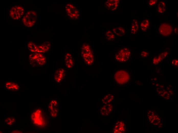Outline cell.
I'll list each match as a JSON object with an SVG mask.
<instances>
[{
    "instance_id": "11",
    "label": "cell",
    "mask_w": 178,
    "mask_h": 133,
    "mask_svg": "<svg viewBox=\"0 0 178 133\" xmlns=\"http://www.w3.org/2000/svg\"><path fill=\"white\" fill-rule=\"evenodd\" d=\"M5 88L7 91H16L19 89V86L16 83L8 81L5 84Z\"/></svg>"
},
{
    "instance_id": "10",
    "label": "cell",
    "mask_w": 178,
    "mask_h": 133,
    "mask_svg": "<svg viewBox=\"0 0 178 133\" xmlns=\"http://www.w3.org/2000/svg\"><path fill=\"white\" fill-rule=\"evenodd\" d=\"M66 71L65 69L60 68L57 70L54 73V79L57 83L61 82L65 77Z\"/></svg>"
},
{
    "instance_id": "1",
    "label": "cell",
    "mask_w": 178,
    "mask_h": 133,
    "mask_svg": "<svg viewBox=\"0 0 178 133\" xmlns=\"http://www.w3.org/2000/svg\"><path fill=\"white\" fill-rule=\"evenodd\" d=\"M30 121L31 126L37 130L46 128L49 123L47 115L42 109L35 107L30 114Z\"/></svg>"
},
{
    "instance_id": "15",
    "label": "cell",
    "mask_w": 178,
    "mask_h": 133,
    "mask_svg": "<svg viewBox=\"0 0 178 133\" xmlns=\"http://www.w3.org/2000/svg\"><path fill=\"white\" fill-rule=\"evenodd\" d=\"M112 30L115 35L117 36L123 37L126 34L125 29L121 27H117L113 28Z\"/></svg>"
},
{
    "instance_id": "12",
    "label": "cell",
    "mask_w": 178,
    "mask_h": 133,
    "mask_svg": "<svg viewBox=\"0 0 178 133\" xmlns=\"http://www.w3.org/2000/svg\"><path fill=\"white\" fill-rule=\"evenodd\" d=\"M113 109L112 105L110 104H105L100 109V113L103 116H107L112 111Z\"/></svg>"
},
{
    "instance_id": "20",
    "label": "cell",
    "mask_w": 178,
    "mask_h": 133,
    "mask_svg": "<svg viewBox=\"0 0 178 133\" xmlns=\"http://www.w3.org/2000/svg\"><path fill=\"white\" fill-rule=\"evenodd\" d=\"M105 36L106 40L109 41H113L115 38V35L114 33L109 30L107 31Z\"/></svg>"
},
{
    "instance_id": "2",
    "label": "cell",
    "mask_w": 178,
    "mask_h": 133,
    "mask_svg": "<svg viewBox=\"0 0 178 133\" xmlns=\"http://www.w3.org/2000/svg\"><path fill=\"white\" fill-rule=\"evenodd\" d=\"M81 54L85 62L88 65H91L93 63L94 58L92 50L90 46L84 43L81 48Z\"/></svg>"
},
{
    "instance_id": "9",
    "label": "cell",
    "mask_w": 178,
    "mask_h": 133,
    "mask_svg": "<svg viewBox=\"0 0 178 133\" xmlns=\"http://www.w3.org/2000/svg\"><path fill=\"white\" fill-rule=\"evenodd\" d=\"M57 102L54 100H52L48 105V110L51 116L53 117H55L57 115Z\"/></svg>"
},
{
    "instance_id": "22",
    "label": "cell",
    "mask_w": 178,
    "mask_h": 133,
    "mask_svg": "<svg viewBox=\"0 0 178 133\" xmlns=\"http://www.w3.org/2000/svg\"><path fill=\"white\" fill-rule=\"evenodd\" d=\"M157 0H150L149 2V5L150 6H153L155 5Z\"/></svg>"
},
{
    "instance_id": "21",
    "label": "cell",
    "mask_w": 178,
    "mask_h": 133,
    "mask_svg": "<svg viewBox=\"0 0 178 133\" xmlns=\"http://www.w3.org/2000/svg\"><path fill=\"white\" fill-rule=\"evenodd\" d=\"M166 9V7L162 5L159 3L158 8V13H163L165 11Z\"/></svg>"
},
{
    "instance_id": "6",
    "label": "cell",
    "mask_w": 178,
    "mask_h": 133,
    "mask_svg": "<svg viewBox=\"0 0 178 133\" xmlns=\"http://www.w3.org/2000/svg\"><path fill=\"white\" fill-rule=\"evenodd\" d=\"M65 10L67 15L71 19H77L80 16V12L74 5L68 4L65 6Z\"/></svg>"
},
{
    "instance_id": "18",
    "label": "cell",
    "mask_w": 178,
    "mask_h": 133,
    "mask_svg": "<svg viewBox=\"0 0 178 133\" xmlns=\"http://www.w3.org/2000/svg\"><path fill=\"white\" fill-rule=\"evenodd\" d=\"M15 116L13 115L8 116L5 118L4 122L8 126H12L16 122Z\"/></svg>"
},
{
    "instance_id": "14",
    "label": "cell",
    "mask_w": 178,
    "mask_h": 133,
    "mask_svg": "<svg viewBox=\"0 0 178 133\" xmlns=\"http://www.w3.org/2000/svg\"><path fill=\"white\" fill-rule=\"evenodd\" d=\"M125 125L123 121H119L117 122L114 127L113 133H121L125 130Z\"/></svg>"
},
{
    "instance_id": "8",
    "label": "cell",
    "mask_w": 178,
    "mask_h": 133,
    "mask_svg": "<svg viewBox=\"0 0 178 133\" xmlns=\"http://www.w3.org/2000/svg\"><path fill=\"white\" fill-rule=\"evenodd\" d=\"M172 29L171 26L168 24H163L159 27L160 34L164 36H167L171 34Z\"/></svg>"
},
{
    "instance_id": "16",
    "label": "cell",
    "mask_w": 178,
    "mask_h": 133,
    "mask_svg": "<svg viewBox=\"0 0 178 133\" xmlns=\"http://www.w3.org/2000/svg\"><path fill=\"white\" fill-rule=\"evenodd\" d=\"M139 29V22L136 19L132 20L130 28L131 33L132 35L135 34Z\"/></svg>"
},
{
    "instance_id": "4",
    "label": "cell",
    "mask_w": 178,
    "mask_h": 133,
    "mask_svg": "<svg viewBox=\"0 0 178 133\" xmlns=\"http://www.w3.org/2000/svg\"><path fill=\"white\" fill-rule=\"evenodd\" d=\"M131 53L130 50L128 47H125L119 49L115 53V59L119 62H126L130 58Z\"/></svg>"
},
{
    "instance_id": "17",
    "label": "cell",
    "mask_w": 178,
    "mask_h": 133,
    "mask_svg": "<svg viewBox=\"0 0 178 133\" xmlns=\"http://www.w3.org/2000/svg\"><path fill=\"white\" fill-rule=\"evenodd\" d=\"M150 25V23L149 20L145 19L142 21L140 23V27L142 31L145 32L148 29Z\"/></svg>"
},
{
    "instance_id": "24",
    "label": "cell",
    "mask_w": 178,
    "mask_h": 133,
    "mask_svg": "<svg viewBox=\"0 0 178 133\" xmlns=\"http://www.w3.org/2000/svg\"><path fill=\"white\" fill-rule=\"evenodd\" d=\"M22 132L21 131H19L18 130H14L12 131L11 132L12 133H21Z\"/></svg>"
},
{
    "instance_id": "3",
    "label": "cell",
    "mask_w": 178,
    "mask_h": 133,
    "mask_svg": "<svg viewBox=\"0 0 178 133\" xmlns=\"http://www.w3.org/2000/svg\"><path fill=\"white\" fill-rule=\"evenodd\" d=\"M28 57L30 64L34 66H42L46 62L45 57L41 53H35L30 54Z\"/></svg>"
},
{
    "instance_id": "7",
    "label": "cell",
    "mask_w": 178,
    "mask_h": 133,
    "mask_svg": "<svg viewBox=\"0 0 178 133\" xmlns=\"http://www.w3.org/2000/svg\"><path fill=\"white\" fill-rule=\"evenodd\" d=\"M120 3L119 0H108L104 3L105 8L111 12H114L117 9Z\"/></svg>"
},
{
    "instance_id": "23",
    "label": "cell",
    "mask_w": 178,
    "mask_h": 133,
    "mask_svg": "<svg viewBox=\"0 0 178 133\" xmlns=\"http://www.w3.org/2000/svg\"><path fill=\"white\" fill-rule=\"evenodd\" d=\"M141 55L143 57H146L148 55V52L146 51H143L141 53Z\"/></svg>"
},
{
    "instance_id": "19",
    "label": "cell",
    "mask_w": 178,
    "mask_h": 133,
    "mask_svg": "<svg viewBox=\"0 0 178 133\" xmlns=\"http://www.w3.org/2000/svg\"><path fill=\"white\" fill-rule=\"evenodd\" d=\"M114 97V96L111 94H107L102 98V102L104 104H109L112 101Z\"/></svg>"
},
{
    "instance_id": "13",
    "label": "cell",
    "mask_w": 178,
    "mask_h": 133,
    "mask_svg": "<svg viewBox=\"0 0 178 133\" xmlns=\"http://www.w3.org/2000/svg\"><path fill=\"white\" fill-rule=\"evenodd\" d=\"M65 64L68 69H71L74 66V62L71 55L70 53H66L64 59Z\"/></svg>"
},
{
    "instance_id": "5",
    "label": "cell",
    "mask_w": 178,
    "mask_h": 133,
    "mask_svg": "<svg viewBox=\"0 0 178 133\" xmlns=\"http://www.w3.org/2000/svg\"><path fill=\"white\" fill-rule=\"evenodd\" d=\"M114 78L116 82L119 85H123L129 80L130 76L128 73L123 70H119L115 72Z\"/></svg>"
}]
</instances>
